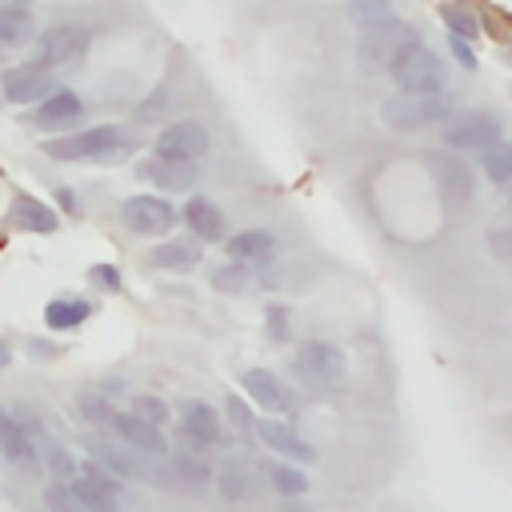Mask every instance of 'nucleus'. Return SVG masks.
<instances>
[{
  "label": "nucleus",
  "mask_w": 512,
  "mask_h": 512,
  "mask_svg": "<svg viewBox=\"0 0 512 512\" xmlns=\"http://www.w3.org/2000/svg\"><path fill=\"white\" fill-rule=\"evenodd\" d=\"M100 392H104V396H120V392H124V380H104Z\"/></svg>",
  "instance_id": "42"
},
{
  "label": "nucleus",
  "mask_w": 512,
  "mask_h": 512,
  "mask_svg": "<svg viewBox=\"0 0 512 512\" xmlns=\"http://www.w3.org/2000/svg\"><path fill=\"white\" fill-rule=\"evenodd\" d=\"M440 16H444V24H448V28H452L460 40H468V36H480V32H476V20H472L468 12H460V8H448V4H444V12H440Z\"/></svg>",
  "instance_id": "36"
},
{
  "label": "nucleus",
  "mask_w": 512,
  "mask_h": 512,
  "mask_svg": "<svg viewBox=\"0 0 512 512\" xmlns=\"http://www.w3.org/2000/svg\"><path fill=\"white\" fill-rule=\"evenodd\" d=\"M180 432L196 436L200 444H216L220 440V416L212 404L204 400H184L180 404Z\"/></svg>",
  "instance_id": "18"
},
{
  "label": "nucleus",
  "mask_w": 512,
  "mask_h": 512,
  "mask_svg": "<svg viewBox=\"0 0 512 512\" xmlns=\"http://www.w3.org/2000/svg\"><path fill=\"white\" fill-rule=\"evenodd\" d=\"M120 216L136 236H164L176 224V208L164 196H128Z\"/></svg>",
  "instance_id": "7"
},
{
  "label": "nucleus",
  "mask_w": 512,
  "mask_h": 512,
  "mask_svg": "<svg viewBox=\"0 0 512 512\" xmlns=\"http://www.w3.org/2000/svg\"><path fill=\"white\" fill-rule=\"evenodd\" d=\"M220 492H224L228 500H240V496L248 492V480H244V468H240V464H224V472H220Z\"/></svg>",
  "instance_id": "35"
},
{
  "label": "nucleus",
  "mask_w": 512,
  "mask_h": 512,
  "mask_svg": "<svg viewBox=\"0 0 512 512\" xmlns=\"http://www.w3.org/2000/svg\"><path fill=\"white\" fill-rule=\"evenodd\" d=\"M156 152L180 156V160H200V156L208 152V132H204V124H196V120H176V124L160 128Z\"/></svg>",
  "instance_id": "11"
},
{
  "label": "nucleus",
  "mask_w": 512,
  "mask_h": 512,
  "mask_svg": "<svg viewBox=\"0 0 512 512\" xmlns=\"http://www.w3.org/2000/svg\"><path fill=\"white\" fill-rule=\"evenodd\" d=\"M240 384H244V392H248L260 408H284V388H280V380H276L268 368H248V372L240 376Z\"/></svg>",
  "instance_id": "21"
},
{
  "label": "nucleus",
  "mask_w": 512,
  "mask_h": 512,
  "mask_svg": "<svg viewBox=\"0 0 512 512\" xmlns=\"http://www.w3.org/2000/svg\"><path fill=\"white\" fill-rule=\"evenodd\" d=\"M8 364H12V352H8V344L0 340V368H8Z\"/></svg>",
  "instance_id": "45"
},
{
  "label": "nucleus",
  "mask_w": 512,
  "mask_h": 512,
  "mask_svg": "<svg viewBox=\"0 0 512 512\" xmlns=\"http://www.w3.org/2000/svg\"><path fill=\"white\" fill-rule=\"evenodd\" d=\"M500 140V120L492 112H456L452 120H444V144L464 148V152H484Z\"/></svg>",
  "instance_id": "4"
},
{
  "label": "nucleus",
  "mask_w": 512,
  "mask_h": 512,
  "mask_svg": "<svg viewBox=\"0 0 512 512\" xmlns=\"http://www.w3.org/2000/svg\"><path fill=\"white\" fill-rule=\"evenodd\" d=\"M88 316H92V304L80 300V296H60V300H48V308H44L48 328H76Z\"/></svg>",
  "instance_id": "23"
},
{
  "label": "nucleus",
  "mask_w": 512,
  "mask_h": 512,
  "mask_svg": "<svg viewBox=\"0 0 512 512\" xmlns=\"http://www.w3.org/2000/svg\"><path fill=\"white\" fill-rule=\"evenodd\" d=\"M40 456H44L52 480H72V476H76V460L68 456L64 444H56V440H40Z\"/></svg>",
  "instance_id": "28"
},
{
  "label": "nucleus",
  "mask_w": 512,
  "mask_h": 512,
  "mask_svg": "<svg viewBox=\"0 0 512 512\" xmlns=\"http://www.w3.org/2000/svg\"><path fill=\"white\" fill-rule=\"evenodd\" d=\"M256 432H260V440L268 444V448H276L280 456H288V460H312L316 452L288 428V424H276V420H260L256 424Z\"/></svg>",
  "instance_id": "19"
},
{
  "label": "nucleus",
  "mask_w": 512,
  "mask_h": 512,
  "mask_svg": "<svg viewBox=\"0 0 512 512\" xmlns=\"http://www.w3.org/2000/svg\"><path fill=\"white\" fill-rule=\"evenodd\" d=\"M228 412H232V420H236L240 428H248V412L240 408V400H228Z\"/></svg>",
  "instance_id": "41"
},
{
  "label": "nucleus",
  "mask_w": 512,
  "mask_h": 512,
  "mask_svg": "<svg viewBox=\"0 0 512 512\" xmlns=\"http://www.w3.org/2000/svg\"><path fill=\"white\" fill-rule=\"evenodd\" d=\"M88 280L104 284L108 292H116V288H120V272H116L112 264H92V268H88Z\"/></svg>",
  "instance_id": "38"
},
{
  "label": "nucleus",
  "mask_w": 512,
  "mask_h": 512,
  "mask_svg": "<svg viewBox=\"0 0 512 512\" xmlns=\"http://www.w3.org/2000/svg\"><path fill=\"white\" fill-rule=\"evenodd\" d=\"M212 284L224 288V292H244V288L252 284V276H248L244 264H228V268H220V272L212 276Z\"/></svg>",
  "instance_id": "34"
},
{
  "label": "nucleus",
  "mask_w": 512,
  "mask_h": 512,
  "mask_svg": "<svg viewBox=\"0 0 512 512\" xmlns=\"http://www.w3.org/2000/svg\"><path fill=\"white\" fill-rule=\"evenodd\" d=\"M132 416H140V420H148V424L164 428L172 412H168V404H164L160 396H136V400H132Z\"/></svg>",
  "instance_id": "33"
},
{
  "label": "nucleus",
  "mask_w": 512,
  "mask_h": 512,
  "mask_svg": "<svg viewBox=\"0 0 512 512\" xmlns=\"http://www.w3.org/2000/svg\"><path fill=\"white\" fill-rule=\"evenodd\" d=\"M152 264L168 268V272H192L200 264V244L196 240H164V244H156Z\"/></svg>",
  "instance_id": "20"
},
{
  "label": "nucleus",
  "mask_w": 512,
  "mask_h": 512,
  "mask_svg": "<svg viewBox=\"0 0 512 512\" xmlns=\"http://www.w3.org/2000/svg\"><path fill=\"white\" fill-rule=\"evenodd\" d=\"M480 164H484V172H488V180H496V184H512V144H492V148H484L480 152Z\"/></svg>",
  "instance_id": "26"
},
{
  "label": "nucleus",
  "mask_w": 512,
  "mask_h": 512,
  "mask_svg": "<svg viewBox=\"0 0 512 512\" xmlns=\"http://www.w3.org/2000/svg\"><path fill=\"white\" fill-rule=\"evenodd\" d=\"M80 112H84V104L72 88H52L36 108V124L40 128H68L80 120Z\"/></svg>",
  "instance_id": "15"
},
{
  "label": "nucleus",
  "mask_w": 512,
  "mask_h": 512,
  "mask_svg": "<svg viewBox=\"0 0 512 512\" xmlns=\"http://www.w3.org/2000/svg\"><path fill=\"white\" fill-rule=\"evenodd\" d=\"M112 432H116V436H120V440H124L132 452H144V456H164V452H168L164 432H160L156 424H148V420L132 416V412H116Z\"/></svg>",
  "instance_id": "12"
},
{
  "label": "nucleus",
  "mask_w": 512,
  "mask_h": 512,
  "mask_svg": "<svg viewBox=\"0 0 512 512\" xmlns=\"http://www.w3.org/2000/svg\"><path fill=\"white\" fill-rule=\"evenodd\" d=\"M296 368L316 380V384H328V380H340L344 376V352L328 340H304L296 348Z\"/></svg>",
  "instance_id": "10"
},
{
  "label": "nucleus",
  "mask_w": 512,
  "mask_h": 512,
  "mask_svg": "<svg viewBox=\"0 0 512 512\" xmlns=\"http://www.w3.org/2000/svg\"><path fill=\"white\" fill-rule=\"evenodd\" d=\"M380 116H384L396 132H412V128L448 120V104L440 100V92H400V96L384 100Z\"/></svg>",
  "instance_id": "3"
},
{
  "label": "nucleus",
  "mask_w": 512,
  "mask_h": 512,
  "mask_svg": "<svg viewBox=\"0 0 512 512\" xmlns=\"http://www.w3.org/2000/svg\"><path fill=\"white\" fill-rule=\"evenodd\" d=\"M140 176L148 184H156L160 192H184L196 184V160H180V156H164V152H152L144 164H140Z\"/></svg>",
  "instance_id": "9"
},
{
  "label": "nucleus",
  "mask_w": 512,
  "mask_h": 512,
  "mask_svg": "<svg viewBox=\"0 0 512 512\" xmlns=\"http://www.w3.org/2000/svg\"><path fill=\"white\" fill-rule=\"evenodd\" d=\"M268 476H272L276 492H284V496H300V492L308 488V476H304L300 468H288V464H272Z\"/></svg>",
  "instance_id": "31"
},
{
  "label": "nucleus",
  "mask_w": 512,
  "mask_h": 512,
  "mask_svg": "<svg viewBox=\"0 0 512 512\" xmlns=\"http://www.w3.org/2000/svg\"><path fill=\"white\" fill-rule=\"evenodd\" d=\"M36 32L32 24V12L28 8H16V4H0V48H16V44H28Z\"/></svg>",
  "instance_id": "22"
},
{
  "label": "nucleus",
  "mask_w": 512,
  "mask_h": 512,
  "mask_svg": "<svg viewBox=\"0 0 512 512\" xmlns=\"http://www.w3.org/2000/svg\"><path fill=\"white\" fill-rule=\"evenodd\" d=\"M76 412L84 416V424H92V428H100V432H112L116 404H112L104 392H76Z\"/></svg>",
  "instance_id": "24"
},
{
  "label": "nucleus",
  "mask_w": 512,
  "mask_h": 512,
  "mask_svg": "<svg viewBox=\"0 0 512 512\" xmlns=\"http://www.w3.org/2000/svg\"><path fill=\"white\" fill-rule=\"evenodd\" d=\"M280 512H312V508H308V504H300V500H284V504H280Z\"/></svg>",
  "instance_id": "43"
},
{
  "label": "nucleus",
  "mask_w": 512,
  "mask_h": 512,
  "mask_svg": "<svg viewBox=\"0 0 512 512\" xmlns=\"http://www.w3.org/2000/svg\"><path fill=\"white\" fill-rule=\"evenodd\" d=\"M348 12H352V20H360L364 28H372V24H380V20L392 16V0H348Z\"/></svg>",
  "instance_id": "30"
},
{
  "label": "nucleus",
  "mask_w": 512,
  "mask_h": 512,
  "mask_svg": "<svg viewBox=\"0 0 512 512\" xmlns=\"http://www.w3.org/2000/svg\"><path fill=\"white\" fill-rule=\"evenodd\" d=\"M268 336L272 340H288V308L268 304Z\"/></svg>",
  "instance_id": "37"
},
{
  "label": "nucleus",
  "mask_w": 512,
  "mask_h": 512,
  "mask_svg": "<svg viewBox=\"0 0 512 512\" xmlns=\"http://www.w3.org/2000/svg\"><path fill=\"white\" fill-rule=\"evenodd\" d=\"M128 148H132V140L120 124H96V128H84L72 136L44 140V156H52V160H108Z\"/></svg>",
  "instance_id": "1"
},
{
  "label": "nucleus",
  "mask_w": 512,
  "mask_h": 512,
  "mask_svg": "<svg viewBox=\"0 0 512 512\" xmlns=\"http://www.w3.org/2000/svg\"><path fill=\"white\" fill-rule=\"evenodd\" d=\"M48 92H52V76H48V68H44L40 60L12 64V68H4V76H0V96H4L8 104H36V100H44Z\"/></svg>",
  "instance_id": "6"
},
{
  "label": "nucleus",
  "mask_w": 512,
  "mask_h": 512,
  "mask_svg": "<svg viewBox=\"0 0 512 512\" xmlns=\"http://www.w3.org/2000/svg\"><path fill=\"white\" fill-rule=\"evenodd\" d=\"M408 40H416L412 36V28L404 24V20H380V24H372V28H364V44H360V56H364V64L368 68H388L392 64V56L408 44Z\"/></svg>",
  "instance_id": "8"
},
{
  "label": "nucleus",
  "mask_w": 512,
  "mask_h": 512,
  "mask_svg": "<svg viewBox=\"0 0 512 512\" xmlns=\"http://www.w3.org/2000/svg\"><path fill=\"white\" fill-rule=\"evenodd\" d=\"M44 504H48V512H84L80 500L72 496V484L68 480H52L44 488Z\"/></svg>",
  "instance_id": "32"
},
{
  "label": "nucleus",
  "mask_w": 512,
  "mask_h": 512,
  "mask_svg": "<svg viewBox=\"0 0 512 512\" xmlns=\"http://www.w3.org/2000/svg\"><path fill=\"white\" fill-rule=\"evenodd\" d=\"M60 204H64V208H68V212H76V200H72V196H68V188H60Z\"/></svg>",
  "instance_id": "44"
},
{
  "label": "nucleus",
  "mask_w": 512,
  "mask_h": 512,
  "mask_svg": "<svg viewBox=\"0 0 512 512\" xmlns=\"http://www.w3.org/2000/svg\"><path fill=\"white\" fill-rule=\"evenodd\" d=\"M432 172L440 176V184L452 192V196H468L472 192V176H468V168L460 164V160H432Z\"/></svg>",
  "instance_id": "27"
},
{
  "label": "nucleus",
  "mask_w": 512,
  "mask_h": 512,
  "mask_svg": "<svg viewBox=\"0 0 512 512\" xmlns=\"http://www.w3.org/2000/svg\"><path fill=\"white\" fill-rule=\"evenodd\" d=\"M8 220H12L16 228H24V232H56V212H52L44 200H36L32 192H16V196H12Z\"/></svg>",
  "instance_id": "16"
},
{
  "label": "nucleus",
  "mask_w": 512,
  "mask_h": 512,
  "mask_svg": "<svg viewBox=\"0 0 512 512\" xmlns=\"http://www.w3.org/2000/svg\"><path fill=\"white\" fill-rule=\"evenodd\" d=\"M172 476H180L184 484H192V488H200V484H208V464L200 460V452L192 456V452H180L176 460H172Z\"/></svg>",
  "instance_id": "29"
},
{
  "label": "nucleus",
  "mask_w": 512,
  "mask_h": 512,
  "mask_svg": "<svg viewBox=\"0 0 512 512\" xmlns=\"http://www.w3.org/2000/svg\"><path fill=\"white\" fill-rule=\"evenodd\" d=\"M88 40H92V32L84 28V24H52L48 32H40V40H36V60L44 64V68H60V64H72V60H80L84 52H88Z\"/></svg>",
  "instance_id": "5"
},
{
  "label": "nucleus",
  "mask_w": 512,
  "mask_h": 512,
  "mask_svg": "<svg viewBox=\"0 0 512 512\" xmlns=\"http://www.w3.org/2000/svg\"><path fill=\"white\" fill-rule=\"evenodd\" d=\"M448 44H452V52H456V60H460V64H464V68H476V56H472V52H468V44H464V40H460V36H452V40H448Z\"/></svg>",
  "instance_id": "40"
},
{
  "label": "nucleus",
  "mask_w": 512,
  "mask_h": 512,
  "mask_svg": "<svg viewBox=\"0 0 512 512\" xmlns=\"http://www.w3.org/2000/svg\"><path fill=\"white\" fill-rule=\"evenodd\" d=\"M228 256L232 264H244V268H260V264H272L276 256V240L264 232V228H248V232H236L228 236Z\"/></svg>",
  "instance_id": "14"
},
{
  "label": "nucleus",
  "mask_w": 512,
  "mask_h": 512,
  "mask_svg": "<svg viewBox=\"0 0 512 512\" xmlns=\"http://www.w3.org/2000/svg\"><path fill=\"white\" fill-rule=\"evenodd\" d=\"M492 248H496V256H500V260H512V228L492 232Z\"/></svg>",
  "instance_id": "39"
},
{
  "label": "nucleus",
  "mask_w": 512,
  "mask_h": 512,
  "mask_svg": "<svg viewBox=\"0 0 512 512\" xmlns=\"http://www.w3.org/2000/svg\"><path fill=\"white\" fill-rule=\"evenodd\" d=\"M92 460L96 464H104V472H112V476H140V464H136V456L128 452V448H116V444H108V440H96L92 444Z\"/></svg>",
  "instance_id": "25"
},
{
  "label": "nucleus",
  "mask_w": 512,
  "mask_h": 512,
  "mask_svg": "<svg viewBox=\"0 0 512 512\" xmlns=\"http://www.w3.org/2000/svg\"><path fill=\"white\" fill-rule=\"evenodd\" d=\"M0 456L16 468H36V444L28 440V428L8 408H0Z\"/></svg>",
  "instance_id": "13"
},
{
  "label": "nucleus",
  "mask_w": 512,
  "mask_h": 512,
  "mask_svg": "<svg viewBox=\"0 0 512 512\" xmlns=\"http://www.w3.org/2000/svg\"><path fill=\"white\" fill-rule=\"evenodd\" d=\"M388 72H392V80L400 84V92H440V88H444V64H440V56H436L428 44H420V40H408V44L392 56Z\"/></svg>",
  "instance_id": "2"
},
{
  "label": "nucleus",
  "mask_w": 512,
  "mask_h": 512,
  "mask_svg": "<svg viewBox=\"0 0 512 512\" xmlns=\"http://www.w3.org/2000/svg\"><path fill=\"white\" fill-rule=\"evenodd\" d=\"M184 224L192 228V236H200V240H208V244L224 240V232H228L224 212H220L212 200H204V196H192V200L184 204Z\"/></svg>",
  "instance_id": "17"
}]
</instances>
